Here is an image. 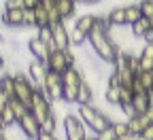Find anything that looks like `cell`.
Instances as JSON below:
<instances>
[{
  "label": "cell",
  "mask_w": 153,
  "mask_h": 140,
  "mask_svg": "<svg viewBox=\"0 0 153 140\" xmlns=\"http://www.w3.org/2000/svg\"><path fill=\"white\" fill-rule=\"evenodd\" d=\"M7 102H9V100H7L4 96H0V115H2V108L7 106Z\"/></svg>",
  "instance_id": "44"
},
{
  "label": "cell",
  "mask_w": 153,
  "mask_h": 140,
  "mask_svg": "<svg viewBox=\"0 0 153 140\" xmlns=\"http://www.w3.org/2000/svg\"><path fill=\"white\" fill-rule=\"evenodd\" d=\"M49 45H45L38 36H32L28 38V53L34 57V59H41V62H47V57H49Z\"/></svg>",
  "instance_id": "12"
},
{
  "label": "cell",
  "mask_w": 153,
  "mask_h": 140,
  "mask_svg": "<svg viewBox=\"0 0 153 140\" xmlns=\"http://www.w3.org/2000/svg\"><path fill=\"white\" fill-rule=\"evenodd\" d=\"M140 11H143V17H151L153 15V0H140Z\"/></svg>",
  "instance_id": "36"
},
{
  "label": "cell",
  "mask_w": 153,
  "mask_h": 140,
  "mask_svg": "<svg viewBox=\"0 0 153 140\" xmlns=\"http://www.w3.org/2000/svg\"><path fill=\"white\" fill-rule=\"evenodd\" d=\"M9 106L13 108V113H15V119H17V121H19V119H22L26 113H28V106H26L24 102H19L17 98H11V100H9Z\"/></svg>",
  "instance_id": "30"
},
{
  "label": "cell",
  "mask_w": 153,
  "mask_h": 140,
  "mask_svg": "<svg viewBox=\"0 0 153 140\" xmlns=\"http://www.w3.org/2000/svg\"><path fill=\"white\" fill-rule=\"evenodd\" d=\"M4 9H24V0H4Z\"/></svg>",
  "instance_id": "37"
},
{
  "label": "cell",
  "mask_w": 153,
  "mask_h": 140,
  "mask_svg": "<svg viewBox=\"0 0 153 140\" xmlns=\"http://www.w3.org/2000/svg\"><path fill=\"white\" fill-rule=\"evenodd\" d=\"M76 64V55L72 53V49L68 47V49H51L49 51V57H47V66H49V70H53V72H64L66 68H70V66H74Z\"/></svg>",
  "instance_id": "4"
},
{
  "label": "cell",
  "mask_w": 153,
  "mask_h": 140,
  "mask_svg": "<svg viewBox=\"0 0 153 140\" xmlns=\"http://www.w3.org/2000/svg\"><path fill=\"white\" fill-rule=\"evenodd\" d=\"M143 41H145V43H153V30H149V32L143 36Z\"/></svg>",
  "instance_id": "43"
},
{
  "label": "cell",
  "mask_w": 153,
  "mask_h": 140,
  "mask_svg": "<svg viewBox=\"0 0 153 140\" xmlns=\"http://www.w3.org/2000/svg\"><path fill=\"white\" fill-rule=\"evenodd\" d=\"M119 87L121 85H113V83H106V89H104V100L108 106H119Z\"/></svg>",
  "instance_id": "22"
},
{
  "label": "cell",
  "mask_w": 153,
  "mask_h": 140,
  "mask_svg": "<svg viewBox=\"0 0 153 140\" xmlns=\"http://www.w3.org/2000/svg\"><path fill=\"white\" fill-rule=\"evenodd\" d=\"M83 72L79 66H70L62 72V85H64V91H62V104H76V93H79V87L83 83Z\"/></svg>",
  "instance_id": "3"
},
{
  "label": "cell",
  "mask_w": 153,
  "mask_h": 140,
  "mask_svg": "<svg viewBox=\"0 0 153 140\" xmlns=\"http://www.w3.org/2000/svg\"><path fill=\"white\" fill-rule=\"evenodd\" d=\"M51 32H53V43H55V47L57 49H68L70 47V36H68V28H66V24L62 21H55V24H51Z\"/></svg>",
  "instance_id": "11"
},
{
  "label": "cell",
  "mask_w": 153,
  "mask_h": 140,
  "mask_svg": "<svg viewBox=\"0 0 153 140\" xmlns=\"http://www.w3.org/2000/svg\"><path fill=\"white\" fill-rule=\"evenodd\" d=\"M76 4H100L102 0H74Z\"/></svg>",
  "instance_id": "41"
},
{
  "label": "cell",
  "mask_w": 153,
  "mask_h": 140,
  "mask_svg": "<svg viewBox=\"0 0 153 140\" xmlns=\"http://www.w3.org/2000/svg\"><path fill=\"white\" fill-rule=\"evenodd\" d=\"M115 74H117V79H119V85L132 89V83H134V79H136V74H134L128 66H126V68H119V70H115Z\"/></svg>",
  "instance_id": "25"
},
{
  "label": "cell",
  "mask_w": 153,
  "mask_h": 140,
  "mask_svg": "<svg viewBox=\"0 0 153 140\" xmlns=\"http://www.w3.org/2000/svg\"><path fill=\"white\" fill-rule=\"evenodd\" d=\"M96 136H98V140H117V134H115V130H113V123L106 130H102L100 134H96Z\"/></svg>",
  "instance_id": "35"
},
{
  "label": "cell",
  "mask_w": 153,
  "mask_h": 140,
  "mask_svg": "<svg viewBox=\"0 0 153 140\" xmlns=\"http://www.w3.org/2000/svg\"><path fill=\"white\" fill-rule=\"evenodd\" d=\"M17 125H19V130H22V134H24L26 140H36V136L41 134V123L36 121V117L30 110L17 121Z\"/></svg>",
  "instance_id": "10"
},
{
  "label": "cell",
  "mask_w": 153,
  "mask_h": 140,
  "mask_svg": "<svg viewBox=\"0 0 153 140\" xmlns=\"http://www.w3.org/2000/svg\"><path fill=\"white\" fill-rule=\"evenodd\" d=\"M149 26H151V30H153V15L149 17Z\"/></svg>",
  "instance_id": "48"
},
{
  "label": "cell",
  "mask_w": 153,
  "mask_h": 140,
  "mask_svg": "<svg viewBox=\"0 0 153 140\" xmlns=\"http://www.w3.org/2000/svg\"><path fill=\"white\" fill-rule=\"evenodd\" d=\"M85 140H98V136H96V134H94V136H89V134H87V136H85Z\"/></svg>",
  "instance_id": "47"
},
{
  "label": "cell",
  "mask_w": 153,
  "mask_h": 140,
  "mask_svg": "<svg viewBox=\"0 0 153 140\" xmlns=\"http://www.w3.org/2000/svg\"><path fill=\"white\" fill-rule=\"evenodd\" d=\"M0 123H2L4 127L17 125V119H15V113H13V108L9 106V102H7V106L2 108V115H0Z\"/></svg>",
  "instance_id": "29"
},
{
  "label": "cell",
  "mask_w": 153,
  "mask_h": 140,
  "mask_svg": "<svg viewBox=\"0 0 153 140\" xmlns=\"http://www.w3.org/2000/svg\"><path fill=\"white\" fill-rule=\"evenodd\" d=\"M34 15H36V28L51 26V19H49V11H47V7L38 4V7L34 9Z\"/></svg>",
  "instance_id": "26"
},
{
  "label": "cell",
  "mask_w": 153,
  "mask_h": 140,
  "mask_svg": "<svg viewBox=\"0 0 153 140\" xmlns=\"http://www.w3.org/2000/svg\"><path fill=\"white\" fill-rule=\"evenodd\" d=\"M111 26H128L126 24V7H115L111 11H106Z\"/></svg>",
  "instance_id": "21"
},
{
  "label": "cell",
  "mask_w": 153,
  "mask_h": 140,
  "mask_svg": "<svg viewBox=\"0 0 153 140\" xmlns=\"http://www.w3.org/2000/svg\"><path fill=\"white\" fill-rule=\"evenodd\" d=\"M41 4V0H24V9H36Z\"/></svg>",
  "instance_id": "40"
},
{
  "label": "cell",
  "mask_w": 153,
  "mask_h": 140,
  "mask_svg": "<svg viewBox=\"0 0 153 140\" xmlns=\"http://www.w3.org/2000/svg\"><path fill=\"white\" fill-rule=\"evenodd\" d=\"M43 91H45V96L51 100L53 104H60V102H62V91H64L62 74L49 70V74H47V79H45V85H43Z\"/></svg>",
  "instance_id": "8"
},
{
  "label": "cell",
  "mask_w": 153,
  "mask_h": 140,
  "mask_svg": "<svg viewBox=\"0 0 153 140\" xmlns=\"http://www.w3.org/2000/svg\"><path fill=\"white\" fill-rule=\"evenodd\" d=\"M41 130L43 132H49V134H55V130H57V113L55 110L41 123Z\"/></svg>",
  "instance_id": "31"
},
{
  "label": "cell",
  "mask_w": 153,
  "mask_h": 140,
  "mask_svg": "<svg viewBox=\"0 0 153 140\" xmlns=\"http://www.w3.org/2000/svg\"><path fill=\"white\" fill-rule=\"evenodd\" d=\"M140 134H143L147 140H153V123H149V125H147V127H145Z\"/></svg>",
  "instance_id": "39"
},
{
  "label": "cell",
  "mask_w": 153,
  "mask_h": 140,
  "mask_svg": "<svg viewBox=\"0 0 153 140\" xmlns=\"http://www.w3.org/2000/svg\"><path fill=\"white\" fill-rule=\"evenodd\" d=\"M140 17H143V11H140V4H138V2L126 7V24H128V26L134 24V21H136V19H140Z\"/></svg>",
  "instance_id": "27"
},
{
  "label": "cell",
  "mask_w": 153,
  "mask_h": 140,
  "mask_svg": "<svg viewBox=\"0 0 153 140\" xmlns=\"http://www.w3.org/2000/svg\"><path fill=\"white\" fill-rule=\"evenodd\" d=\"M62 125H64V136L66 140H85L87 136V127L81 121V117L76 113H66L62 119Z\"/></svg>",
  "instance_id": "6"
},
{
  "label": "cell",
  "mask_w": 153,
  "mask_h": 140,
  "mask_svg": "<svg viewBox=\"0 0 153 140\" xmlns=\"http://www.w3.org/2000/svg\"><path fill=\"white\" fill-rule=\"evenodd\" d=\"M76 4L74 0H55V9H57V15H60L62 21H72L74 15H76Z\"/></svg>",
  "instance_id": "14"
},
{
  "label": "cell",
  "mask_w": 153,
  "mask_h": 140,
  "mask_svg": "<svg viewBox=\"0 0 153 140\" xmlns=\"http://www.w3.org/2000/svg\"><path fill=\"white\" fill-rule=\"evenodd\" d=\"M47 74H49L47 62H41V59H34V57L28 62V76L32 79V83L36 85V89H43Z\"/></svg>",
  "instance_id": "9"
},
{
  "label": "cell",
  "mask_w": 153,
  "mask_h": 140,
  "mask_svg": "<svg viewBox=\"0 0 153 140\" xmlns=\"http://www.w3.org/2000/svg\"><path fill=\"white\" fill-rule=\"evenodd\" d=\"M138 79H140V85H143L145 91L153 89V70H143V72L138 74Z\"/></svg>",
  "instance_id": "32"
},
{
  "label": "cell",
  "mask_w": 153,
  "mask_h": 140,
  "mask_svg": "<svg viewBox=\"0 0 153 140\" xmlns=\"http://www.w3.org/2000/svg\"><path fill=\"white\" fill-rule=\"evenodd\" d=\"M87 43H89V47H91V51L98 55L100 59H104V62H108V64H113V59H115V55H117V47H115V43L111 41V36L106 34V32H102L100 28H91V32L87 34Z\"/></svg>",
  "instance_id": "1"
},
{
  "label": "cell",
  "mask_w": 153,
  "mask_h": 140,
  "mask_svg": "<svg viewBox=\"0 0 153 140\" xmlns=\"http://www.w3.org/2000/svg\"><path fill=\"white\" fill-rule=\"evenodd\" d=\"M76 115L81 117V121L85 123V127H89L94 134H100L102 130H106L113 123V119L104 110L96 108L94 104H76Z\"/></svg>",
  "instance_id": "2"
},
{
  "label": "cell",
  "mask_w": 153,
  "mask_h": 140,
  "mask_svg": "<svg viewBox=\"0 0 153 140\" xmlns=\"http://www.w3.org/2000/svg\"><path fill=\"white\" fill-rule=\"evenodd\" d=\"M140 70H153V43H145L138 53Z\"/></svg>",
  "instance_id": "18"
},
{
  "label": "cell",
  "mask_w": 153,
  "mask_h": 140,
  "mask_svg": "<svg viewBox=\"0 0 153 140\" xmlns=\"http://www.w3.org/2000/svg\"><path fill=\"white\" fill-rule=\"evenodd\" d=\"M15 74V98L19 102H24L30 110V104H32V98H34V91H36V85L32 83V79L26 76L22 70L13 72Z\"/></svg>",
  "instance_id": "5"
},
{
  "label": "cell",
  "mask_w": 153,
  "mask_h": 140,
  "mask_svg": "<svg viewBox=\"0 0 153 140\" xmlns=\"http://www.w3.org/2000/svg\"><path fill=\"white\" fill-rule=\"evenodd\" d=\"M24 26H26V28H36L34 9H24Z\"/></svg>",
  "instance_id": "34"
},
{
  "label": "cell",
  "mask_w": 153,
  "mask_h": 140,
  "mask_svg": "<svg viewBox=\"0 0 153 140\" xmlns=\"http://www.w3.org/2000/svg\"><path fill=\"white\" fill-rule=\"evenodd\" d=\"M0 24L9 28L24 26V9H4L2 15H0Z\"/></svg>",
  "instance_id": "13"
},
{
  "label": "cell",
  "mask_w": 153,
  "mask_h": 140,
  "mask_svg": "<svg viewBox=\"0 0 153 140\" xmlns=\"http://www.w3.org/2000/svg\"><path fill=\"white\" fill-rule=\"evenodd\" d=\"M96 102V91H94V85L89 81H85L79 87V93H76V104H94Z\"/></svg>",
  "instance_id": "15"
},
{
  "label": "cell",
  "mask_w": 153,
  "mask_h": 140,
  "mask_svg": "<svg viewBox=\"0 0 153 140\" xmlns=\"http://www.w3.org/2000/svg\"><path fill=\"white\" fill-rule=\"evenodd\" d=\"M147 108H149V96H147V91L134 93L132 96V110H134V115H143Z\"/></svg>",
  "instance_id": "19"
},
{
  "label": "cell",
  "mask_w": 153,
  "mask_h": 140,
  "mask_svg": "<svg viewBox=\"0 0 153 140\" xmlns=\"http://www.w3.org/2000/svg\"><path fill=\"white\" fill-rule=\"evenodd\" d=\"M147 96H149V106H153V89H149Z\"/></svg>",
  "instance_id": "45"
},
{
  "label": "cell",
  "mask_w": 153,
  "mask_h": 140,
  "mask_svg": "<svg viewBox=\"0 0 153 140\" xmlns=\"http://www.w3.org/2000/svg\"><path fill=\"white\" fill-rule=\"evenodd\" d=\"M2 68H4V55L0 53V72H2Z\"/></svg>",
  "instance_id": "46"
},
{
  "label": "cell",
  "mask_w": 153,
  "mask_h": 140,
  "mask_svg": "<svg viewBox=\"0 0 153 140\" xmlns=\"http://www.w3.org/2000/svg\"><path fill=\"white\" fill-rule=\"evenodd\" d=\"M30 113L36 117V121H38V123H43L45 119L53 113V102L45 96L43 89H36V91H34L32 104H30Z\"/></svg>",
  "instance_id": "7"
},
{
  "label": "cell",
  "mask_w": 153,
  "mask_h": 140,
  "mask_svg": "<svg viewBox=\"0 0 153 140\" xmlns=\"http://www.w3.org/2000/svg\"><path fill=\"white\" fill-rule=\"evenodd\" d=\"M128 125H130V132L132 134H140L149 123H147V119L143 115H132V117H128Z\"/></svg>",
  "instance_id": "23"
},
{
  "label": "cell",
  "mask_w": 153,
  "mask_h": 140,
  "mask_svg": "<svg viewBox=\"0 0 153 140\" xmlns=\"http://www.w3.org/2000/svg\"><path fill=\"white\" fill-rule=\"evenodd\" d=\"M94 26H96V13H83L79 17H74V28L83 34H89Z\"/></svg>",
  "instance_id": "17"
},
{
  "label": "cell",
  "mask_w": 153,
  "mask_h": 140,
  "mask_svg": "<svg viewBox=\"0 0 153 140\" xmlns=\"http://www.w3.org/2000/svg\"><path fill=\"white\" fill-rule=\"evenodd\" d=\"M0 93H2L7 100L15 98V74H11V72L0 74Z\"/></svg>",
  "instance_id": "16"
},
{
  "label": "cell",
  "mask_w": 153,
  "mask_h": 140,
  "mask_svg": "<svg viewBox=\"0 0 153 140\" xmlns=\"http://www.w3.org/2000/svg\"><path fill=\"white\" fill-rule=\"evenodd\" d=\"M149 30H151L149 17H140V19H136L134 24H130V34H132L134 38H140V41H143V36H145Z\"/></svg>",
  "instance_id": "20"
},
{
  "label": "cell",
  "mask_w": 153,
  "mask_h": 140,
  "mask_svg": "<svg viewBox=\"0 0 153 140\" xmlns=\"http://www.w3.org/2000/svg\"><path fill=\"white\" fill-rule=\"evenodd\" d=\"M113 130H115V134H117V138H119V136H126V134L130 132L128 117H126V119H121V121H113Z\"/></svg>",
  "instance_id": "33"
},
{
  "label": "cell",
  "mask_w": 153,
  "mask_h": 140,
  "mask_svg": "<svg viewBox=\"0 0 153 140\" xmlns=\"http://www.w3.org/2000/svg\"><path fill=\"white\" fill-rule=\"evenodd\" d=\"M136 140H147V138H145L143 134H138V138H136Z\"/></svg>",
  "instance_id": "49"
},
{
  "label": "cell",
  "mask_w": 153,
  "mask_h": 140,
  "mask_svg": "<svg viewBox=\"0 0 153 140\" xmlns=\"http://www.w3.org/2000/svg\"><path fill=\"white\" fill-rule=\"evenodd\" d=\"M136 138H138V134H132V132H128L126 136H119L117 140H136Z\"/></svg>",
  "instance_id": "42"
},
{
  "label": "cell",
  "mask_w": 153,
  "mask_h": 140,
  "mask_svg": "<svg viewBox=\"0 0 153 140\" xmlns=\"http://www.w3.org/2000/svg\"><path fill=\"white\" fill-rule=\"evenodd\" d=\"M36 140H57V138H55V134H49V132H43L41 130V134L36 136Z\"/></svg>",
  "instance_id": "38"
},
{
  "label": "cell",
  "mask_w": 153,
  "mask_h": 140,
  "mask_svg": "<svg viewBox=\"0 0 153 140\" xmlns=\"http://www.w3.org/2000/svg\"><path fill=\"white\" fill-rule=\"evenodd\" d=\"M36 36L41 38L45 45H49V49H55V43H53V32H51V26H43V28H36Z\"/></svg>",
  "instance_id": "28"
},
{
  "label": "cell",
  "mask_w": 153,
  "mask_h": 140,
  "mask_svg": "<svg viewBox=\"0 0 153 140\" xmlns=\"http://www.w3.org/2000/svg\"><path fill=\"white\" fill-rule=\"evenodd\" d=\"M68 28V26H66ZM68 36H70V47H83L85 43H87V34H83V32H79L74 28V24L68 28Z\"/></svg>",
  "instance_id": "24"
}]
</instances>
